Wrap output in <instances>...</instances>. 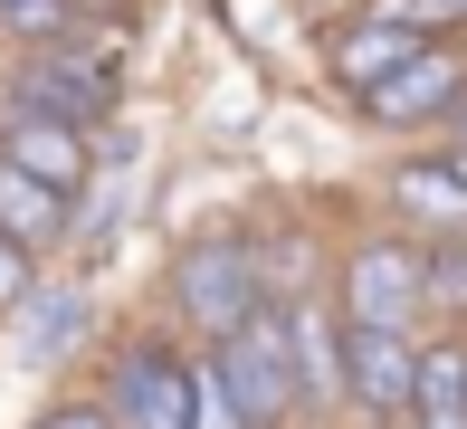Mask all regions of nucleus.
Wrapping results in <instances>:
<instances>
[{"label": "nucleus", "mask_w": 467, "mask_h": 429, "mask_svg": "<svg viewBox=\"0 0 467 429\" xmlns=\"http://www.w3.org/2000/svg\"><path fill=\"white\" fill-rule=\"evenodd\" d=\"M334 362H344V401L372 420H400L420 392V334H391V325H344L334 315Z\"/></svg>", "instance_id": "obj_6"}, {"label": "nucleus", "mask_w": 467, "mask_h": 429, "mask_svg": "<svg viewBox=\"0 0 467 429\" xmlns=\"http://www.w3.org/2000/svg\"><path fill=\"white\" fill-rule=\"evenodd\" d=\"M381 201H391V220L410 229L420 248H467V182L449 153H410L381 172Z\"/></svg>", "instance_id": "obj_8"}, {"label": "nucleus", "mask_w": 467, "mask_h": 429, "mask_svg": "<svg viewBox=\"0 0 467 429\" xmlns=\"http://www.w3.org/2000/svg\"><path fill=\"white\" fill-rule=\"evenodd\" d=\"M334 315H344V325L420 334V315H430V248H420L410 229H372V239H353L344 267H334Z\"/></svg>", "instance_id": "obj_2"}, {"label": "nucleus", "mask_w": 467, "mask_h": 429, "mask_svg": "<svg viewBox=\"0 0 467 429\" xmlns=\"http://www.w3.org/2000/svg\"><path fill=\"white\" fill-rule=\"evenodd\" d=\"M0 29L10 38H77V0H0Z\"/></svg>", "instance_id": "obj_14"}, {"label": "nucleus", "mask_w": 467, "mask_h": 429, "mask_svg": "<svg viewBox=\"0 0 467 429\" xmlns=\"http://www.w3.org/2000/svg\"><path fill=\"white\" fill-rule=\"evenodd\" d=\"M400 420L410 429H467V343H420V392Z\"/></svg>", "instance_id": "obj_12"}, {"label": "nucleus", "mask_w": 467, "mask_h": 429, "mask_svg": "<svg viewBox=\"0 0 467 429\" xmlns=\"http://www.w3.org/2000/svg\"><path fill=\"white\" fill-rule=\"evenodd\" d=\"M29 429H115V420L96 411V392H67V401H48V411H38Z\"/></svg>", "instance_id": "obj_16"}, {"label": "nucleus", "mask_w": 467, "mask_h": 429, "mask_svg": "<svg viewBox=\"0 0 467 429\" xmlns=\"http://www.w3.org/2000/svg\"><path fill=\"white\" fill-rule=\"evenodd\" d=\"M449 143H467V105H458V115H449Z\"/></svg>", "instance_id": "obj_17"}, {"label": "nucleus", "mask_w": 467, "mask_h": 429, "mask_svg": "<svg viewBox=\"0 0 467 429\" xmlns=\"http://www.w3.org/2000/svg\"><path fill=\"white\" fill-rule=\"evenodd\" d=\"M0 96H19L29 115H57L77 124V134H96L105 115H115V68H105V48H77V38H38V48H19V68Z\"/></svg>", "instance_id": "obj_5"}, {"label": "nucleus", "mask_w": 467, "mask_h": 429, "mask_svg": "<svg viewBox=\"0 0 467 429\" xmlns=\"http://www.w3.org/2000/svg\"><path fill=\"white\" fill-rule=\"evenodd\" d=\"M430 48V29H410V19H381V10H363V19H334L325 29V68L363 96V86H381L391 68H410V58Z\"/></svg>", "instance_id": "obj_10"}, {"label": "nucleus", "mask_w": 467, "mask_h": 429, "mask_svg": "<svg viewBox=\"0 0 467 429\" xmlns=\"http://www.w3.org/2000/svg\"><path fill=\"white\" fill-rule=\"evenodd\" d=\"M210 353H220V382H229V401L248 411V429L306 420V411H296V315L286 306H258L229 343H210Z\"/></svg>", "instance_id": "obj_4"}, {"label": "nucleus", "mask_w": 467, "mask_h": 429, "mask_svg": "<svg viewBox=\"0 0 467 429\" xmlns=\"http://www.w3.org/2000/svg\"><path fill=\"white\" fill-rule=\"evenodd\" d=\"M191 429H248V411L220 382V353H191Z\"/></svg>", "instance_id": "obj_13"}, {"label": "nucleus", "mask_w": 467, "mask_h": 429, "mask_svg": "<svg viewBox=\"0 0 467 429\" xmlns=\"http://www.w3.org/2000/svg\"><path fill=\"white\" fill-rule=\"evenodd\" d=\"M0 239L29 248V257H48L57 239H67V191H48V182H29V172L0 162Z\"/></svg>", "instance_id": "obj_11"}, {"label": "nucleus", "mask_w": 467, "mask_h": 429, "mask_svg": "<svg viewBox=\"0 0 467 429\" xmlns=\"http://www.w3.org/2000/svg\"><path fill=\"white\" fill-rule=\"evenodd\" d=\"M96 411L115 429H191V353L172 334H124L96 362Z\"/></svg>", "instance_id": "obj_3"}, {"label": "nucleus", "mask_w": 467, "mask_h": 429, "mask_svg": "<svg viewBox=\"0 0 467 429\" xmlns=\"http://www.w3.org/2000/svg\"><path fill=\"white\" fill-rule=\"evenodd\" d=\"M467 105V58L449 38H430V48L410 58V68H391L381 86H363V115L391 124V134H420V124H449Z\"/></svg>", "instance_id": "obj_7"}, {"label": "nucleus", "mask_w": 467, "mask_h": 429, "mask_svg": "<svg viewBox=\"0 0 467 429\" xmlns=\"http://www.w3.org/2000/svg\"><path fill=\"white\" fill-rule=\"evenodd\" d=\"M162 296H172L182 334L201 343V353H210V343H229L248 315L267 306L248 229H201V239H182V248H172V277H162Z\"/></svg>", "instance_id": "obj_1"}, {"label": "nucleus", "mask_w": 467, "mask_h": 429, "mask_svg": "<svg viewBox=\"0 0 467 429\" xmlns=\"http://www.w3.org/2000/svg\"><path fill=\"white\" fill-rule=\"evenodd\" d=\"M0 162L29 172V182H48V191H87V172H96V134H77V124L29 115L19 96H0Z\"/></svg>", "instance_id": "obj_9"}, {"label": "nucleus", "mask_w": 467, "mask_h": 429, "mask_svg": "<svg viewBox=\"0 0 467 429\" xmlns=\"http://www.w3.org/2000/svg\"><path fill=\"white\" fill-rule=\"evenodd\" d=\"M29 296H38V257L0 239V315H29Z\"/></svg>", "instance_id": "obj_15"}]
</instances>
